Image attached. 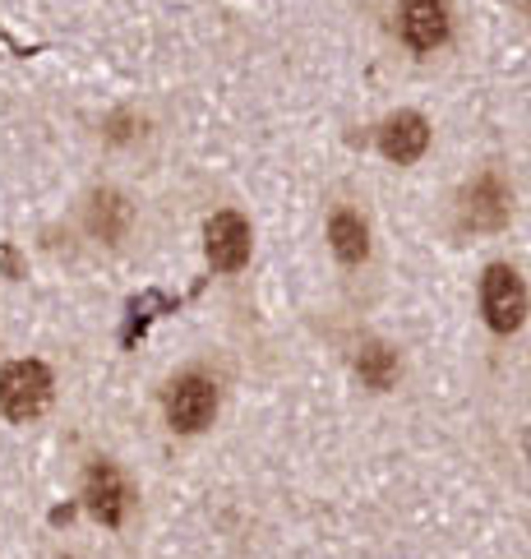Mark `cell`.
<instances>
[{
    "label": "cell",
    "instance_id": "cell-3",
    "mask_svg": "<svg viewBox=\"0 0 531 559\" xmlns=\"http://www.w3.org/2000/svg\"><path fill=\"white\" fill-rule=\"evenodd\" d=\"M213 412H218V389H213V379L204 374H181L167 393V421L171 430L181 435H194L213 421Z\"/></svg>",
    "mask_w": 531,
    "mask_h": 559
},
{
    "label": "cell",
    "instance_id": "cell-10",
    "mask_svg": "<svg viewBox=\"0 0 531 559\" xmlns=\"http://www.w3.org/2000/svg\"><path fill=\"white\" fill-rule=\"evenodd\" d=\"M328 241H333V254L342 259V264H365V254H370V231H365V217L361 213H333V223H328Z\"/></svg>",
    "mask_w": 531,
    "mask_h": 559
},
{
    "label": "cell",
    "instance_id": "cell-5",
    "mask_svg": "<svg viewBox=\"0 0 531 559\" xmlns=\"http://www.w3.org/2000/svg\"><path fill=\"white\" fill-rule=\"evenodd\" d=\"M402 43L417 51V56H430L448 43V28H454V19H448V5L444 0H402Z\"/></svg>",
    "mask_w": 531,
    "mask_h": 559
},
{
    "label": "cell",
    "instance_id": "cell-2",
    "mask_svg": "<svg viewBox=\"0 0 531 559\" xmlns=\"http://www.w3.org/2000/svg\"><path fill=\"white\" fill-rule=\"evenodd\" d=\"M481 314H485V324L495 333H514L527 319V287L508 264L485 269V277H481Z\"/></svg>",
    "mask_w": 531,
    "mask_h": 559
},
{
    "label": "cell",
    "instance_id": "cell-1",
    "mask_svg": "<svg viewBox=\"0 0 531 559\" xmlns=\"http://www.w3.org/2000/svg\"><path fill=\"white\" fill-rule=\"evenodd\" d=\"M51 403V370L43 361H10L0 370V412L10 421H33Z\"/></svg>",
    "mask_w": 531,
    "mask_h": 559
},
{
    "label": "cell",
    "instance_id": "cell-7",
    "mask_svg": "<svg viewBox=\"0 0 531 559\" xmlns=\"http://www.w3.org/2000/svg\"><path fill=\"white\" fill-rule=\"evenodd\" d=\"M84 499H88V513L97 523L116 527L130 509V490H125V476L116 472L111 463H93L88 476H84Z\"/></svg>",
    "mask_w": 531,
    "mask_h": 559
},
{
    "label": "cell",
    "instance_id": "cell-6",
    "mask_svg": "<svg viewBox=\"0 0 531 559\" xmlns=\"http://www.w3.org/2000/svg\"><path fill=\"white\" fill-rule=\"evenodd\" d=\"M458 213H462V227L467 231H499L508 223V190H504V181H499L495 171L476 176V181L462 190Z\"/></svg>",
    "mask_w": 531,
    "mask_h": 559
},
{
    "label": "cell",
    "instance_id": "cell-12",
    "mask_svg": "<svg viewBox=\"0 0 531 559\" xmlns=\"http://www.w3.org/2000/svg\"><path fill=\"white\" fill-rule=\"evenodd\" d=\"M527 10H531V0H527Z\"/></svg>",
    "mask_w": 531,
    "mask_h": 559
},
{
    "label": "cell",
    "instance_id": "cell-11",
    "mask_svg": "<svg viewBox=\"0 0 531 559\" xmlns=\"http://www.w3.org/2000/svg\"><path fill=\"white\" fill-rule=\"evenodd\" d=\"M357 374L365 379L370 389H388L398 379V356H393L384 343H365L357 352Z\"/></svg>",
    "mask_w": 531,
    "mask_h": 559
},
{
    "label": "cell",
    "instance_id": "cell-4",
    "mask_svg": "<svg viewBox=\"0 0 531 559\" xmlns=\"http://www.w3.org/2000/svg\"><path fill=\"white\" fill-rule=\"evenodd\" d=\"M204 250H208V264L218 273H241L250 264V223L241 213H213L208 227H204Z\"/></svg>",
    "mask_w": 531,
    "mask_h": 559
},
{
    "label": "cell",
    "instance_id": "cell-9",
    "mask_svg": "<svg viewBox=\"0 0 531 559\" xmlns=\"http://www.w3.org/2000/svg\"><path fill=\"white\" fill-rule=\"evenodd\" d=\"M88 231L97 236V241H107L116 246L121 236L130 231V204L116 190H102V194H93V204H88Z\"/></svg>",
    "mask_w": 531,
    "mask_h": 559
},
{
    "label": "cell",
    "instance_id": "cell-8",
    "mask_svg": "<svg viewBox=\"0 0 531 559\" xmlns=\"http://www.w3.org/2000/svg\"><path fill=\"white\" fill-rule=\"evenodd\" d=\"M379 148H384L388 163H398V167H407V163H417V157H425V148H430V126H425V116H417V111H398L393 121H384V130H379Z\"/></svg>",
    "mask_w": 531,
    "mask_h": 559
}]
</instances>
